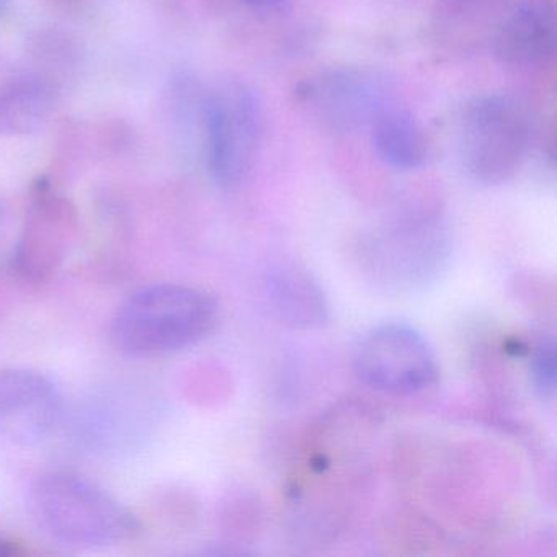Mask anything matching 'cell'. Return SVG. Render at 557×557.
<instances>
[{"label":"cell","mask_w":557,"mask_h":557,"mask_svg":"<svg viewBox=\"0 0 557 557\" xmlns=\"http://www.w3.org/2000/svg\"><path fill=\"white\" fill-rule=\"evenodd\" d=\"M205 146L211 177L237 187L256 162L262 116L252 90L237 81L214 87L203 100Z\"/></svg>","instance_id":"4"},{"label":"cell","mask_w":557,"mask_h":557,"mask_svg":"<svg viewBox=\"0 0 557 557\" xmlns=\"http://www.w3.org/2000/svg\"><path fill=\"white\" fill-rule=\"evenodd\" d=\"M61 94L25 61L0 57V135H30L44 128Z\"/></svg>","instance_id":"9"},{"label":"cell","mask_w":557,"mask_h":557,"mask_svg":"<svg viewBox=\"0 0 557 557\" xmlns=\"http://www.w3.org/2000/svg\"><path fill=\"white\" fill-rule=\"evenodd\" d=\"M9 214L5 210V205L0 201V239L4 236L5 230H8Z\"/></svg>","instance_id":"16"},{"label":"cell","mask_w":557,"mask_h":557,"mask_svg":"<svg viewBox=\"0 0 557 557\" xmlns=\"http://www.w3.org/2000/svg\"><path fill=\"white\" fill-rule=\"evenodd\" d=\"M265 292L276 318L292 327L314 329L327 322L324 292L311 272L299 263L280 262L270 267Z\"/></svg>","instance_id":"11"},{"label":"cell","mask_w":557,"mask_h":557,"mask_svg":"<svg viewBox=\"0 0 557 557\" xmlns=\"http://www.w3.org/2000/svg\"><path fill=\"white\" fill-rule=\"evenodd\" d=\"M531 380L534 391L543 399H553L556 394L557 355L556 341L553 335H546L534 345L530 364Z\"/></svg>","instance_id":"14"},{"label":"cell","mask_w":557,"mask_h":557,"mask_svg":"<svg viewBox=\"0 0 557 557\" xmlns=\"http://www.w3.org/2000/svg\"><path fill=\"white\" fill-rule=\"evenodd\" d=\"M247 4L256 9H275L285 2V0H246Z\"/></svg>","instance_id":"15"},{"label":"cell","mask_w":557,"mask_h":557,"mask_svg":"<svg viewBox=\"0 0 557 557\" xmlns=\"http://www.w3.org/2000/svg\"><path fill=\"white\" fill-rule=\"evenodd\" d=\"M557 47L554 0H513L495 32L494 50L510 66H540L553 60Z\"/></svg>","instance_id":"8"},{"label":"cell","mask_w":557,"mask_h":557,"mask_svg":"<svg viewBox=\"0 0 557 557\" xmlns=\"http://www.w3.org/2000/svg\"><path fill=\"white\" fill-rule=\"evenodd\" d=\"M64 404L53 381L38 371H0V436L24 448L47 442L63 420Z\"/></svg>","instance_id":"6"},{"label":"cell","mask_w":557,"mask_h":557,"mask_svg":"<svg viewBox=\"0 0 557 557\" xmlns=\"http://www.w3.org/2000/svg\"><path fill=\"white\" fill-rule=\"evenodd\" d=\"M373 146L381 161L400 171L422 168L429 158L425 132L412 113L386 107L371 122Z\"/></svg>","instance_id":"12"},{"label":"cell","mask_w":557,"mask_h":557,"mask_svg":"<svg viewBox=\"0 0 557 557\" xmlns=\"http://www.w3.org/2000/svg\"><path fill=\"white\" fill-rule=\"evenodd\" d=\"M220 306L210 293L178 283H158L133 293L113 315L110 341L129 357L187 350L210 337Z\"/></svg>","instance_id":"1"},{"label":"cell","mask_w":557,"mask_h":557,"mask_svg":"<svg viewBox=\"0 0 557 557\" xmlns=\"http://www.w3.org/2000/svg\"><path fill=\"white\" fill-rule=\"evenodd\" d=\"M530 143V116L511 97H478L462 113L459 158L478 184L494 187L513 178L527 159Z\"/></svg>","instance_id":"3"},{"label":"cell","mask_w":557,"mask_h":557,"mask_svg":"<svg viewBox=\"0 0 557 557\" xmlns=\"http://www.w3.org/2000/svg\"><path fill=\"white\" fill-rule=\"evenodd\" d=\"M28 511L51 540L83 549L119 546L138 534L135 515L81 475L50 472L32 482Z\"/></svg>","instance_id":"2"},{"label":"cell","mask_w":557,"mask_h":557,"mask_svg":"<svg viewBox=\"0 0 557 557\" xmlns=\"http://www.w3.org/2000/svg\"><path fill=\"white\" fill-rule=\"evenodd\" d=\"M9 0H0V15L5 14L8 11Z\"/></svg>","instance_id":"17"},{"label":"cell","mask_w":557,"mask_h":557,"mask_svg":"<svg viewBox=\"0 0 557 557\" xmlns=\"http://www.w3.org/2000/svg\"><path fill=\"white\" fill-rule=\"evenodd\" d=\"M358 380L377 393L416 396L438 377L435 351L422 332L403 322L371 327L354 351Z\"/></svg>","instance_id":"5"},{"label":"cell","mask_w":557,"mask_h":557,"mask_svg":"<svg viewBox=\"0 0 557 557\" xmlns=\"http://www.w3.org/2000/svg\"><path fill=\"white\" fill-rule=\"evenodd\" d=\"M81 58V47L70 35L45 30L28 44L24 61L63 92L67 81L79 70Z\"/></svg>","instance_id":"13"},{"label":"cell","mask_w":557,"mask_h":557,"mask_svg":"<svg viewBox=\"0 0 557 557\" xmlns=\"http://www.w3.org/2000/svg\"><path fill=\"white\" fill-rule=\"evenodd\" d=\"M79 237L76 208L66 198L41 194L30 210L15 249V267L30 280L57 273L73 252Z\"/></svg>","instance_id":"7"},{"label":"cell","mask_w":557,"mask_h":557,"mask_svg":"<svg viewBox=\"0 0 557 557\" xmlns=\"http://www.w3.org/2000/svg\"><path fill=\"white\" fill-rule=\"evenodd\" d=\"M322 119L337 128L373 122L386 109L383 77L370 70H341L321 77L306 92Z\"/></svg>","instance_id":"10"}]
</instances>
